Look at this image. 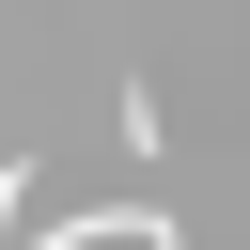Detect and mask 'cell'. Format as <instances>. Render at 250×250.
I'll list each match as a JSON object with an SVG mask.
<instances>
[{
	"instance_id": "1",
	"label": "cell",
	"mask_w": 250,
	"mask_h": 250,
	"mask_svg": "<svg viewBox=\"0 0 250 250\" xmlns=\"http://www.w3.org/2000/svg\"><path fill=\"white\" fill-rule=\"evenodd\" d=\"M16 203H31V172H0V250H16Z\"/></svg>"
}]
</instances>
